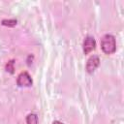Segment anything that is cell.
Returning <instances> with one entry per match:
<instances>
[{
	"instance_id": "8992f818",
	"label": "cell",
	"mask_w": 124,
	"mask_h": 124,
	"mask_svg": "<svg viewBox=\"0 0 124 124\" xmlns=\"http://www.w3.org/2000/svg\"><path fill=\"white\" fill-rule=\"evenodd\" d=\"M1 24L4 26H8V27H14L17 24V20L16 18H11V19H2Z\"/></svg>"
},
{
	"instance_id": "277c9868",
	"label": "cell",
	"mask_w": 124,
	"mask_h": 124,
	"mask_svg": "<svg viewBox=\"0 0 124 124\" xmlns=\"http://www.w3.org/2000/svg\"><path fill=\"white\" fill-rule=\"evenodd\" d=\"M96 48V41L94 39V37L92 36H86L83 40V43H82V50H83V53L86 55V54H89L92 50H94Z\"/></svg>"
},
{
	"instance_id": "7a4b0ae2",
	"label": "cell",
	"mask_w": 124,
	"mask_h": 124,
	"mask_svg": "<svg viewBox=\"0 0 124 124\" xmlns=\"http://www.w3.org/2000/svg\"><path fill=\"white\" fill-rule=\"evenodd\" d=\"M33 84V80L28 72H21L16 78V85L18 87H30Z\"/></svg>"
},
{
	"instance_id": "6da1fadb",
	"label": "cell",
	"mask_w": 124,
	"mask_h": 124,
	"mask_svg": "<svg viewBox=\"0 0 124 124\" xmlns=\"http://www.w3.org/2000/svg\"><path fill=\"white\" fill-rule=\"evenodd\" d=\"M101 49L105 54H112L116 51V40L111 34H105L101 38Z\"/></svg>"
},
{
	"instance_id": "3957f363",
	"label": "cell",
	"mask_w": 124,
	"mask_h": 124,
	"mask_svg": "<svg viewBox=\"0 0 124 124\" xmlns=\"http://www.w3.org/2000/svg\"><path fill=\"white\" fill-rule=\"evenodd\" d=\"M99 65H100L99 56L96 55V54H93L88 58V60L86 62V65H85V70H86V72L88 74H92L99 67Z\"/></svg>"
},
{
	"instance_id": "52a82bcc",
	"label": "cell",
	"mask_w": 124,
	"mask_h": 124,
	"mask_svg": "<svg viewBox=\"0 0 124 124\" xmlns=\"http://www.w3.org/2000/svg\"><path fill=\"white\" fill-rule=\"evenodd\" d=\"M5 70L10 73V74H14L15 73V60L14 59H11L9 60L6 65H5Z\"/></svg>"
},
{
	"instance_id": "ba28073f",
	"label": "cell",
	"mask_w": 124,
	"mask_h": 124,
	"mask_svg": "<svg viewBox=\"0 0 124 124\" xmlns=\"http://www.w3.org/2000/svg\"><path fill=\"white\" fill-rule=\"evenodd\" d=\"M52 124H64V123H62V122L59 121V120H54V121L52 122Z\"/></svg>"
},
{
	"instance_id": "5b68a950",
	"label": "cell",
	"mask_w": 124,
	"mask_h": 124,
	"mask_svg": "<svg viewBox=\"0 0 124 124\" xmlns=\"http://www.w3.org/2000/svg\"><path fill=\"white\" fill-rule=\"evenodd\" d=\"M25 120L26 124H38V115L36 113H29Z\"/></svg>"
}]
</instances>
